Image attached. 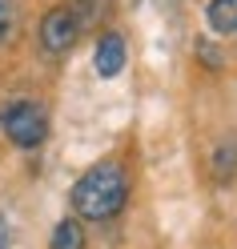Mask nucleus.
Masks as SVG:
<instances>
[{"label":"nucleus","mask_w":237,"mask_h":249,"mask_svg":"<svg viewBox=\"0 0 237 249\" xmlns=\"http://www.w3.org/2000/svg\"><path fill=\"white\" fill-rule=\"evenodd\" d=\"M73 40H76V17L69 8H49L44 12V20H40V44H44V53H69L73 49Z\"/></svg>","instance_id":"3"},{"label":"nucleus","mask_w":237,"mask_h":249,"mask_svg":"<svg viewBox=\"0 0 237 249\" xmlns=\"http://www.w3.org/2000/svg\"><path fill=\"white\" fill-rule=\"evenodd\" d=\"M129 201V177L117 161H101L73 185V209L85 221H109Z\"/></svg>","instance_id":"1"},{"label":"nucleus","mask_w":237,"mask_h":249,"mask_svg":"<svg viewBox=\"0 0 237 249\" xmlns=\"http://www.w3.org/2000/svg\"><path fill=\"white\" fill-rule=\"evenodd\" d=\"M92 65H97V76H117L121 69H125V40L117 36V33H109V36H101V44H97V56H92Z\"/></svg>","instance_id":"4"},{"label":"nucleus","mask_w":237,"mask_h":249,"mask_svg":"<svg viewBox=\"0 0 237 249\" xmlns=\"http://www.w3.org/2000/svg\"><path fill=\"white\" fill-rule=\"evenodd\" d=\"M49 249H85V225L76 221V217H65V221L53 229Z\"/></svg>","instance_id":"6"},{"label":"nucleus","mask_w":237,"mask_h":249,"mask_svg":"<svg viewBox=\"0 0 237 249\" xmlns=\"http://www.w3.org/2000/svg\"><path fill=\"white\" fill-rule=\"evenodd\" d=\"M213 33H237V0H209Z\"/></svg>","instance_id":"7"},{"label":"nucleus","mask_w":237,"mask_h":249,"mask_svg":"<svg viewBox=\"0 0 237 249\" xmlns=\"http://www.w3.org/2000/svg\"><path fill=\"white\" fill-rule=\"evenodd\" d=\"M4 133H8V141L17 149H36L44 137H49V117H44V108L33 105V101H17L4 113Z\"/></svg>","instance_id":"2"},{"label":"nucleus","mask_w":237,"mask_h":249,"mask_svg":"<svg viewBox=\"0 0 237 249\" xmlns=\"http://www.w3.org/2000/svg\"><path fill=\"white\" fill-rule=\"evenodd\" d=\"M12 33V0H0V44Z\"/></svg>","instance_id":"8"},{"label":"nucleus","mask_w":237,"mask_h":249,"mask_svg":"<svg viewBox=\"0 0 237 249\" xmlns=\"http://www.w3.org/2000/svg\"><path fill=\"white\" fill-rule=\"evenodd\" d=\"M233 177H237V137L221 141L217 153H213V181L217 185H229Z\"/></svg>","instance_id":"5"}]
</instances>
